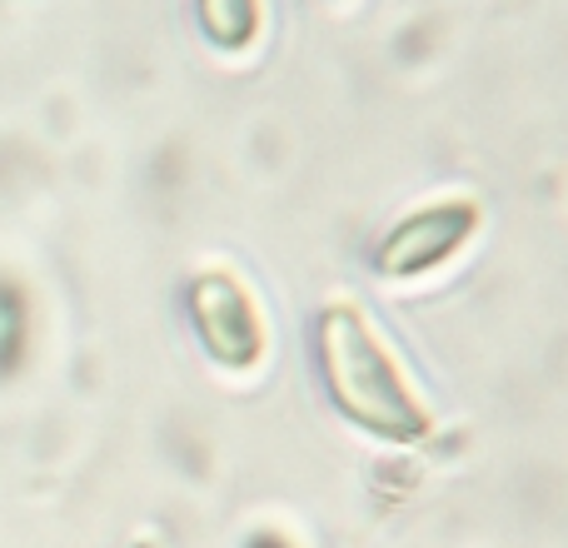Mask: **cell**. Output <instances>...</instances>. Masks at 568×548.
<instances>
[{"instance_id": "1", "label": "cell", "mask_w": 568, "mask_h": 548, "mask_svg": "<svg viewBox=\"0 0 568 548\" xmlns=\"http://www.w3.org/2000/svg\"><path fill=\"white\" fill-rule=\"evenodd\" d=\"M320 364L329 394L359 429L384 434V439H419L429 429L419 399L409 394L399 364L389 359L384 339L369 329L359 309L334 304L320 319Z\"/></svg>"}, {"instance_id": "2", "label": "cell", "mask_w": 568, "mask_h": 548, "mask_svg": "<svg viewBox=\"0 0 568 548\" xmlns=\"http://www.w3.org/2000/svg\"><path fill=\"white\" fill-rule=\"evenodd\" d=\"M474 225H479V210H474L469 200L429 205V210H419V215L399 220V225L389 230V240L379 245L374 265H379V274H389V280L429 274L434 265H444V260L474 235Z\"/></svg>"}, {"instance_id": "3", "label": "cell", "mask_w": 568, "mask_h": 548, "mask_svg": "<svg viewBox=\"0 0 568 548\" xmlns=\"http://www.w3.org/2000/svg\"><path fill=\"white\" fill-rule=\"evenodd\" d=\"M190 314H195V329L205 339V349L215 354L220 364H245L260 359L265 349V324L255 314V300L240 290L230 274H200L190 284Z\"/></svg>"}, {"instance_id": "4", "label": "cell", "mask_w": 568, "mask_h": 548, "mask_svg": "<svg viewBox=\"0 0 568 548\" xmlns=\"http://www.w3.org/2000/svg\"><path fill=\"white\" fill-rule=\"evenodd\" d=\"M200 20L220 45H250L260 30V0H200Z\"/></svg>"}]
</instances>
